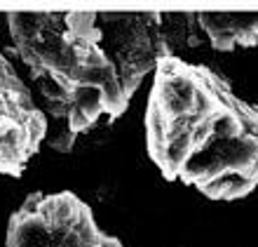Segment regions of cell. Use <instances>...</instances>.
I'll return each instance as SVG.
<instances>
[{
	"label": "cell",
	"instance_id": "6da1fadb",
	"mask_svg": "<svg viewBox=\"0 0 258 247\" xmlns=\"http://www.w3.org/2000/svg\"><path fill=\"white\" fill-rule=\"evenodd\" d=\"M258 184V179L253 174H246V172H223L218 177L209 179L207 184H202V188L209 198H221V200H232L239 198V195H246L253 186Z\"/></svg>",
	"mask_w": 258,
	"mask_h": 247
},
{
	"label": "cell",
	"instance_id": "7a4b0ae2",
	"mask_svg": "<svg viewBox=\"0 0 258 247\" xmlns=\"http://www.w3.org/2000/svg\"><path fill=\"white\" fill-rule=\"evenodd\" d=\"M92 120H94V118L89 116L87 111H82L80 106L73 104V111H71V116H68V125L73 127V132H80V130H85V127H89Z\"/></svg>",
	"mask_w": 258,
	"mask_h": 247
},
{
	"label": "cell",
	"instance_id": "3957f363",
	"mask_svg": "<svg viewBox=\"0 0 258 247\" xmlns=\"http://www.w3.org/2000/svg\"><path fill=\"white\" fill-rule=\"evenodd\" d=\"M73 127L68 125V127H63V130H59V132H54L52 137H49V144L54 146V149H59V151H66L68 146L73 144Z\"/></svg>",
	"mask_w": 258,
	"mask_h": 247
}]
</instances>
